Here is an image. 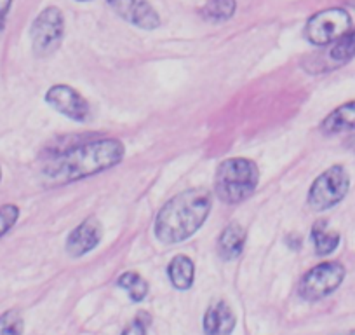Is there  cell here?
Wrapping results in <instances>:
<instances>
[{
	"label": "cell",
	"mask_w": 355,
	"mask_h": 335,
	"mask_svg": "<svg viewBox=\"0 0 355 335\" xmlns=\"http://www.w3.org/2000/svg\"><path fill=\"white\" fill-rule=\"evenodd\" d=\"M117 285L119 288L128 292L129 299H131L132 302H143V300L148 297V292H150L148 281H146V279L136 271H125L124 275L119 276Z\"/></svg>",
	"instance_id": "e0dca14e"
},
{
	"label": "cell",
	"mask_w": 355,
	"mask_h": 335,
	"mask_svg": "<svg viewBox=\"0 0 355 335\" xmlns=\"http://www.w3.org/2000/svg\"><path fill=\"white\" fill-rule=\"evenodd\" d=\"M19 215H21V211H19V208L16 204L8 203L0 206V239L4 238L18 224Z\"/></svg>",
	"instance_id": "ffe728a7"
},
{
	"label": "cell",
	"mask_w": 355,
	"mask_h": 335,
	"mask_svg": "<svg viewBox=\"0 0 355 335\" xmlns=\"http://www.w3.org/2000/svg\"><path fill=\"white\" fill-rule=\"evenodd\" d=\"M286 243H288V246L293 250V252H298V250L302 248V245H303V239L300 238V236L291 234V236H288Z\"/></svg>",
	"instance_id": "603a6c76"
},
{
	"label": "cell",
	"mask_w": 355,
	"mask_h": 335,
	"mask_svg": "<svg viewBox=\"0 0 355 335\" xmlns=\"http://www.w3.org/2000/svg\"><path fill=\"white\" fill-rule=\"evenodd\" d=\"M25 320L18 309H9L0 314V335H23Z\"/></svg>",
	"instance_id": "d6986e66"
},
{
	"label": "cell",
	"mask_w": 355,
	"mask_h": 335,
	"mask_svg": "<svg viewBox=\"0 0 355 335\" xmlns=\"http://www.w3.org/2000/svg\"><path fill=\"white\" fill-rule=\"evenodd\" d=\"M146 327H148V321H141L139 318H136L124 328L122 335H146Z\"/></svg>",
	"instance_id": "44dd1931"
},
{
	"label": "cell",
	"mask_w": 355,
	"mask_h": 335,
	"mask_svg": "<svg viewBox=\"0 0 355 335\" xmlns=\"http://www.w3.org/2000/svg\"><path fill=\"white\" fill-rule=\"evenodd\" d=\"M78 2H91V0H78Z\"/></svg>",
	"instance_id": "4316f807"
},
{
	"label": "cell",
	"mask_w": 355,
	"mask_h": 335,
	"mask_svg": "<svg viewBox=\"0 0 355 335\" xmlns=\"http://www.w3.org/2000/svg\"><path fill=\"white\" fill-rule=\"evenodd\" d=\"M355 58V28L348 30L343 37L334 40L324 58V70H333Z\"/></svg>",
	"instance_id": "5bb4252c"
},
{
	"label": "cell",
	"mask_w": 355,
	"mask_h": 335,
	"mask_svg": "<svg viewBox=\"0 0 355 335\" xmlns=\"http://www.w3.org/2000/svg\"><path fill=\"white\" fill-rule=\"evenodd\" d=\"M333 335H355V328H354V330H347V332H340V334H333Z\"/></svg>",
	"instance_id": "d4e9b609"
},
{
	"label": "cell",
	"mask_w": 355,
	"mask_h": 335,
	"mask_svg": "<svg viewBox=\"0 0 355 335\" xmlns=\"http://www.w3.org/2000/svg\"><path fill=\"white\" fill-rule=\"evenodd\" d=\"M64 35V18L63 13L56 6L46 8L32 23L30 39L32 49L39 58L51 56L61 46Z\"/></svg>",
	"instance_id": "52a82bcc"
},
{
	"label": "cell",
	"mask_w": 355,
	"mask_h": 335,
	"mask_svg": "<svg viewBox=\"0 0 355 335\" xmlns=\"http://www.w3.org/2000/svg\"><path fill=\"white\" fill-rule=\"evenodd\" d=\"M121 18L141 30H157L160 18L146 0H108Z\"/></svg>",
	"instance_id": "30bf717a"
},
{
	"label": "cell",
	"mask_w": 355,
	"mask_h": 335,
	"mask_svg": "<svg viewBox=\"0 0 355 335\" xmlns=\"http://www.w3.org/2000/svg\"><path fill=\"white\" fill-rule=\"evenodd\" d=\"M125 156L119 138L89 140L61 152H53L40 168V182L47 189L63 187L112 170Z\"/></svg>",
	"instance_id": "6da1fadb"
},
{
	"label": "cell",
	"mask_w": 355,
	"mask_h": 335,
	"mask_svg": "<svg viewBox=\"0 0 355 335\" xmlns=\"http://www.w3.org/2000/svg\"><path fill=\"white\" fill-rule=\"evenodd\" d=\"M101 238H103V227H101L100 220L96 217H87L77 227L71 229L67 243H64V250L70 257L80 259L89 252L96 250L101 243Z\"/></svg>",
	"instance_id": "9c48e42d"
},
{
	"label": "cell",
	"mask_w": 355,
	"mask_h": 335,
	"mask_svg": "<svg viewBox=\"0 0 355 335\" xmlns=\"http://www.w3.org/2000/svg\"><path fill=\"white\" fill-rule=\"evenodd\" d=\"M167 278L176 290H190L196 279V264L189 255H176L167 265Z\"/></svg>",
	"instance_id": "9a60e30c"
},
{
	"label": "cell",
	"mask_w": 355,
	"mask_h": 335,
	"mask_svg": "<svg viewBox=\"0 0 355 335\" xmlns=\"http://www.w3.org/2000/svg\"><path fill=\"white\" fill-rule=\"evenodd\" d=\"M345 145H347V149H348V150H352V152L355 154V135L348 136L347 142H345Z\"/></svg>",
	"instance_id": "cb8c5ba5"
},
{
	"label": "cell",
	"mask_w": 355,
	"mask_h": 335,
	"mask_svg": "<svg viewBox=\"0 0 355 335\" xmlns=\"http://www.w3.org/2000/svg\"><path fill=\"white\" fill-rule=\"evenodd\" d=\"M235 325H237V320H235L234 311L225 300H216L204 313V335H232Z\"/></svg>",
	"instance_id": "8fae6325"
},
{
	"label": "cell",
	"mask_w": 355,
	"mask_h": 335,
	"mask_svg": "<svg viewBox=\"0 0 355 335\" xmlns=\"http://www.w3.org/2000/svg\"><path fill=\"white\" fill-rule=\"evenodd\" d=\"M237 11V2L235 0H207L200 15L204 19L211 23H221L230 19Z\"/></svg>",
	"instance_id": "ac0fdd59"
},
{
	"label": "cell",
	"mask_w": 355,
	"mask_h": 335,
	"mask_svg": "<svg viewBox=\"0 0 355 335\" xmlns=\"http://www.w3.org/2000/svg\"><path fill=\"white\" fill-rule=\"evenodd\" d=\"M347 276V269L340 262H322L306 271L300 279L298 293L309 302H317L336 292Z\"/></svg>",
	"instance_id": "5b68a950"
},
{
	"label": "cell",
	"mask_w": 355,
	"mask_h": 335,
	"mask_svg": "<svg viewBox=\"0 0 355 335\" xmlns=\"http://www.w3.org/2000/svg\"><path fill=\"white\" fill-rule=\"evenodd\" d=\"M320 131L327 136L355 131V100L347 101L327 114L320 122Z\"/></svg>",
	"instance_id": "7c38bea8"
},
{
	"label": "cell",
	"mask_w": 355,
	"mask_h": 335,
	"mask_svg": "<svg viewBox=\"0 0 355 335\" xmlns=\"http://www.w3.org/2000/svg\"><path fill=\"white\" fill-rule=\"evenodd\" d=\"M12 6V0H0V33L6 26V18H8V13Z\"/></svg>",
	"instance_id": "7402d4cb"
},
{
	"label": "cell",
	"mask_w": 355,
	"mask_h": 335,
	"mask_svg": "<svg viewBox=\"0 0 355 335\" xmlns=\"http://www.w3.org/2000/svg\"><path fill=\"white\" fill-rule=\"evenodd\" d=\"M259 182L258 164L248 157L221 161L214 175V193L225 204H241L254 194Z\"/></svg>",
	"instance_id": "3957f363"
},
{
	"label": "cell",
	"mask_w": 355,
	"mask_h": 335,
	"mask_svg": "<svg viewBox=\"0 0 355 335\" xmlns=\"http://www.w3.org/2000/svg\"><path fill=\"white\" fill-rule=\"evenodd\" d=\"M245 246V229L239 224H228L218 238V254L223 261L241 257Z\"/></svg>",
	"instance_id": "4fadbf2b"
},
{
	"label": "cell",
	"mask_w": 355,
	"mask_h": 335,
	"mask_svg": "<svg viewBox=\"0 0 355 335\" xmlns=\"http://www.w3.org/2000/svg\"><path fill=\"white\" fill-rule=\"evenodd\" d=\"M312 241L313 248H315V254L319 257H326L331 255L334 250L340 246L341 238L336 231L329 229L327 220H317L312 227Z\"/></svg>",
	"instance_id": "2e32d148"
},
{
	"label": "cell",
	"mask_w": 355,
	"mask_h": 335,
	"mask_svg": "<svg viewBox=\"0 0 355 335\" xmlns=\"http://www.w3.org/2000/svg\"><path fill=\"white\" fill-rule=\"evenodd\" d=\"M352 28V16L341 8H329L319 11L306 22L305 39L312 46H329L334 40L343 37Z\"/></svg>",
	"instance_id": "8992f818"
},
{
	"label": "cell",
	"mask_w": 355,
	"mask_h": 335,
	"mask_svg": "<svg viewBox=\"0 0 355 335\" xmlns=\"http://www.w3.org/2000/svg\"><path fill=\"white\" fill-rule=\"evenodd\" d=\"M211 210L213 196L206 187L183 190L160 208L153 224V234L166 245L187 241L206 224Z\"/></svg>",
	"instance_id": "7a4b0ae2"
},
{
	"label": "cell",
	"mask_w": 355,
	"mask_h": 335,
	"mask_svg": "<svg viewBox=\"0 0 355 335\" xmlns=\"http://www.w3.org/2000/svg\"><path fill=\"white\" fill-rule=\"evenodd\" d=\"M0 180H2V166H0Z\"/></svg>",
	"instance_id": "484cf974"
},
{
	"label": "cell",
	"mask_w": 355,
	"mask_h": 335,
	"mask_svg": "<svg viewBox=\"0 0 355 335\" xmlns=\"http://www.w3.org/2000/svg\"><path fill=\"white\" fill-rule=\"evenodd\" d=\"M46 104L75 122H87L91 119V107L87 100L75 88L68 84H54L47 90Z\"/></svg>",
	"instance_id": "ba28073f"
},
{
	"label": "cell",
	"mask_w": 355,
	"mask_h": 335,
	"mask_svg": "<svg viewBox=\"0 0 355 335\" xmlns=\"http://www.w3.org/2000/svg\"><path fill=\"white\" fill-rule=\"evenodd\" d=\"M350 190V173L341 164L327 168L309 189V206L313 211H327L340 204Z\"/></svg>",
	"instance_id": "277c9868"
}]
</instances>
